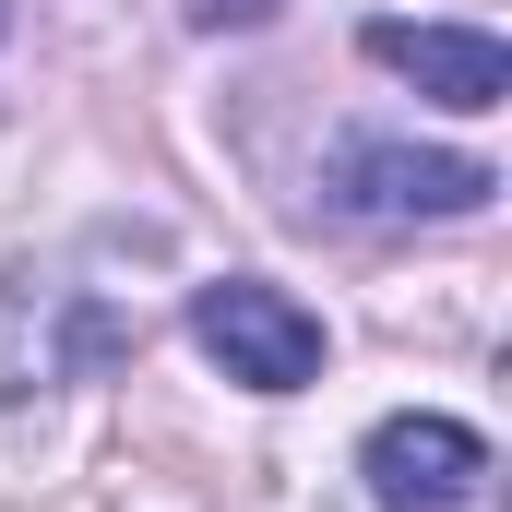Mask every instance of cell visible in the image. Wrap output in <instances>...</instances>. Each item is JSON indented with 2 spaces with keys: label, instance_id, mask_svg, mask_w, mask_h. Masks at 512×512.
I'll use <instances>...</instances> for the list:
<instances>
[{
  "label": "cell",
  "instance_id": "6da1fadb",
  "mask_svg": "<svg viewBox=\"0 0 512 512\" xmlns=\"http://www.w3.org/2000/svg\"><path fill=\"white\" fill-rule=\"evenodd\" d=\"M322 191H334V215L417 227V215H477V203L501 191V167H477V155H441V143H382V131H358V143H334Z\"/></svg>",
  "mask_w": 512,
  "mask_h": 512
},
{
  "label": "cell",
  "instance_id": "7a4b0ae2",
  "mask_svg": "<svg viewBox=\"0 0 512 512\" xmlns=\"http://www.w3.org/2000/svg\"><path fill=\"white\" fill-rule=\"evenodd\" d=\"M191 334L227 358V382H251V393H298V382H322V322H310L286 286H262V274L203 286V298H191Z\"/></svg>",
  "mask_w": 512,
  "mask_h": 512
},
{
  "label": "cell",
  "instance_id": "3957f363",
  "mask_svg": "<svg viewBox=\"0 0 512 512\" xmlns=\"http://www.w3.org/2000/svg\"><path fill=\"white\" fill-rule=\"evenodd\" d=\"M358 477H370L382 512H453V501H477L489 441H477L465 417H382L370 453H358Z\"/></svg>",
  "mask_w": 512,
  "mask_h": 512
},
{
  "label": "cell",
  "instance_id": "277c9868",
  "mask_svg": "<svg viewBox=\"0 0 512 512\" xmlns=\"http://www.w3.org/2000/svg\"><path fill=\"white\" fill-rule=\"evenodd\" d=\"M370 60L405 72L417 96L465 108V120L512 96V48H501V36H477V24H370Z\"/></svg>",
  "mask_w": 512,
  "mask_h": 512
},
{
  "label": "cell",
  "instance_id": "5b68a950",
  "mask_svg": "<svg viewBox=\"0 0 512 512\" xmlns=\"http://www.w3.org/2000/svg\"><path fill=\"white\" fill-rule=\"evenodd\" d=\"M191 24H274V0H191Z\"/></svg>",
  "mask_w": 512,
  "mask_h": 512
}]
</instances>
